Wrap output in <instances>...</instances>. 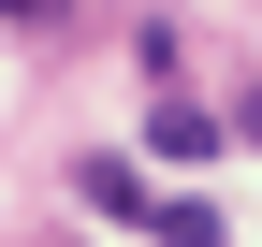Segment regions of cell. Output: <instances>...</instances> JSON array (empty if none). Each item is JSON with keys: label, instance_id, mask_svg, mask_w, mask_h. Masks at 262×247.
<instances>
[{"label": "cell", "instance_id": "3957f363", "mask_svg": "<svg viewBox=\"0 0 262 247\" xmlns=\"http://www.w3.org/2000/svg\"><path fill=\"white\" fill-rule=\"evenodd\" d=\"M146 233H160V247H219V204H189V189H146Z\"/></svg>", "mask_w": 262, "mask_h": 247}, {"label": "cell", "instance_id": "5b68a950", "mask_svg": "<svg viewBox=\"0 0 262 247\" xmlns=\"http://www.w3.org/2000/svg\"><path fill=\"white\" fill-rule=\"evenodd\" d=\"M0 15H58V0H0Z\"/></svg>", "mask_w": 262, "mask_h": 247}, {"label": "cell", "instance_id": "277c9868", "mask_svg": "<svg viewBox=\"0 0 262 247\" xmlns=\"http://www.w3.org/2000/svg\"><path fill=\"white\" fill-rule=\"evenodd\" d=\"M233 131H248V145H262V73H248V102H233Z\"/></svg>", "mask_w": 262, "mask_h": 247}, {"label": "cell", "instance_id": "7a4b0ae2", "mask_svg": "<svg viewBox=\"0 0 262 247\" xmlns=\"http://www.w3.org/2000/svg\"><path fill=\"white\" fill-rule=\"evenodd\" d=\"M73 189H88V218H131V233H146V175H131V160H73Z\"/></svg>", "mask_w": 262, "mask_h": 247}, {"label": "cell", "instance_id": "6da1fadb", "mask_svg": "<svg viewBox=\"0 0 262 247\" xmlns=\"http://www.w3.org/2000/svg\"><path fill=\"white\" fill-rule=\"evenodd\" d=\"M146 145H160V160H204V145H219V116L189 102V87H160V102H146Z\"/></svg>", "mask_w": 262, "mask_h": 247}]
</instances>
